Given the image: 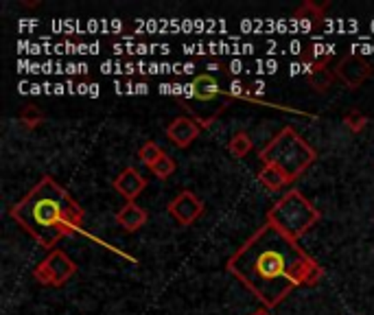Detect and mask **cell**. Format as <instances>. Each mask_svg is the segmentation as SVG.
Returning <instances> with one entry per match:
<instances>
[{"mask_svg":"<svg viewBox=\"0 0 374 315\" xmlns=\"http://www.w3.org/2000/svg\"><path fill=\"white\" fill-rule=\"evenodd\" d=\"M225 267L265 309L278 306L294 289L315 287L324 278L320 263L267 221L230 256Z\"/></svg>","mask_w":374,"mask_h":315,"instance_id":"1","label":"cell"},{"mask_svg":"<svg viewBox=\"0 0 374 315\" xmlns=\"http://www.w3.org/2000/svg\"><path fill=\"white\" fill-rule=\"evenodd\" d=\"M11 219L24 228L44 250L57 245L62 237L79 233L83 210L53 178H42L20 202L9 210Z\"/></svg>","mask_w":374,"mask_h":315,"instance_id":"2","label":"cell"},{"mask_svg":"<svg viewBox=\"0 0 374 315\" xmlns=\"http://www.w3.org/2000/svg\"><path fill=\"white\" fill-rule=\"evenodd\" d=\"M258 158H261L263 164H272L280 169L289 182H296L315 162L318 151H315L294 127H284L261 149Z\"/></svg>","mask_w":374,"mask_h":315,"instance_id":"3","label":"cell"},{"mask_svg":"<svg viewBox=\"0 0 374 315\" xmlns=\"http://www.w3.org/2000/svg\"><path fill=\"white\" fill-rule=\"evenodd\" d=\"M322 219V213L315 208L300 191L284 193L278 202L267 210V223L292 241L302 239L311 228Z\"/></svg>","mask_w":374,"mask_h":315,"instance_id":"4","label":"cell"},{"mask_svg":"<svg viewBox=\"0 0 374 315\" xmlns=\"http://www.w3.org/2000/svg\"><path fill=\"white\" fill-rule=\"evenodd\" d=\"M230 92L221 88L217 77L210 73L197 75L191 85H186L184 107L188 110L191 119H195L201 127H210L215 119L228 107Z\"/></svg>","mask_w":374,"mask_h":315,"instance_id":"5","label":"cell"},{"mask_svg":"<svg viewBox=\"0 0 374 315\" xmlns=\"http://www.w3.org/2000/svg\"><path fill=\"white\" fill-rule=\"evenodd\" d=\"M77 274V263L62 250H53L46 259L36 267L33 276L46 287H62Z\"/></svg>","mask_w":374,"mask_h":315,"instance_id":"6","label":"cell"},{"mask_svg":"<svg viewBox=\"0 0 374 315\" xmlns=\"http://www.w3.org/2000/svg\"><path fill=\"white\" fill-rule=\"evenodd\" d=\"M372 73H374L372 64L361 55L341 57V60L337 62V66H335V77L351 90H357L359 85H363L372 77Z\"/></svg>","mask_w":374,"mask_h":315,"instance_id":"7","label":"cell"},{"mask_svg":"<svg viewBox=\"0 0 374 315\" xmlns=\"http://www.w3.org/2000/svg\"><path fill=\"white\" fill-rule=\"evenodd\" d=\"M169 215L180 225H193L201 215H204V202L191 191H180L169 202Z\"/></svg>","mask_w":374,"mask_h":315,"instance_id":"8","label":"cell"},{"mask_svg":"<svg viewBox=\"0 0 374 315\" xmlns=\"http://www.w3.org/2000/svg\"><path fill=\"white\" fill-rule=\"evenodd\" d=\"M201 132V125L191 119V117H178L169 123L166 127V138L171 140V145H176L180 149H186L193 145V140L199 136Z\"/></svg>","mask_w":374,"mask_h":315,"instance_id":"9","label":"cell"},{"mask_svg":"<svg viewBox=\"0 0 374 315\" xmlns=\"http://www.w3.org/2000/svg\"><path fill=\"white\" fill-rule=\"evenodd\" d=\"M112 186H114V191H117L121 197H125L127 202H134V199L147 188V178L142 176L138 169L127 166V169L121 171L117 178H114Z\"/></svg>","mask_w":374,"mask_h":315,"instance_id":"10","label":"cell"},{"mask_svg":"<svg viewBox=\"0 0 374 315\" xmlns=\"http://www.w3.org/2000/svg\"><path fill=\"white\" fill-rule=\"evenodd\" d=\"M302 73L306 75V83L315 92H326L333 85V79H335V70H328L326 60H322V62L304 60L302 62Z\"/></svg>","mask_w":374,"mask_h":315,"instance_id":"11","label":"cell"},{"mask_svg":"<svg viewBox=\"0 0 374 315\" xmlns=\"http://www.w3.org/2000/svg\"><path fill=\"white\" fill-rule=\"evenodd\" d=\"M147 219H149L147 210L140 208V206H136L134 202H127V204L117 213V223L123 228V230H127V233L140 230V228L147 223Z\"/></svg>","mask_w":374,"mask_h":315,"instance_id":"12","label":"cell"},{"mask_svg":"<svg viewBox=\"0 0 374 315\" xmlns=\"http://www.w3.org/2000/svg\"><path fill=\"white\" fill-rule=\"evenodd\" d=\"M258 182H261L263 186H267L269 191H280L282 186L292 184L289 180H287V176L282 173V171L272 166V164H265L261 171H258Z\"/></svg>","mask_w":374,"mask_h":315,"instance_id":"13","label":"cell"},{"mask_svg":"<svg viewBox=\"0 0 374 315\" xmlns=\"http://www.w3.org/2000/svg\"><path fill=\"white\" fill-rule=\"evenodd\" d=\"M252 147H254V140L245 132H237L228 142V151H230V156H235V158H245L252 151Z\"/></svg>","mask_w":374,"mask_h":315,"instance_id":"14","label":"cell"},{"mask_svg":"<svg viewBox=\"0 0 374 315\" xmlns=\"http://www.w3.org/2000/svg\"><path fill=\"white\" fill-rule=\"evenodd\" d=\"M149 169H151L154 176H158L160 180H166V178H171V176L176 173V160L171 158L169 154H162V158L154 166H149Z\"/></svg>","mask_w":374,"mask_h":315,"instance_id":"15","label":"cell"},{"mask_svg":"<svg viewBox=\"0 0 374 315\" xmlns=\"http://www.w3.org/2000/svg\"><path fill=\"white\" fill-rule=\"evenodd\" d=\"M18 121H20V125H22L24 129H36V127L44 121V117H42V112H40L38 107L28 105V107H24V110L20 112Z\"/></svg>","mask_w":374,"mask_h":315,"instance_id":"16","label":"cell"},{"mask_svg":"<svg viewBox=\"0 0 374 315\" xmlns=\"http://www.w3.org/2000/svg\"><path fill=\"white\" fill-rule=\"evenodd\" d=\"M343 125H346L353 134H359L368 127V117L359 110H351L343 114Z\"/></svg>","mask_w":374,"mask_h":315,"instance_id":"17","label":"cell"},{"mask_svg":"<svg viewBox=\"0 0 374 315\" xmlns=\"http://www.w3.org/2000/svg\"><path fill=\"white\" fill-rule=\"evenodd\" d=\"M162 154H164V151H162V147H160V145H156V142H151V140H149V142H145V145H142V147H140V151H138L140 160L145 162L147 166H154V164H156V162L162 158Z\"/></svg>","mask_w":374,"mask_h":315,"instance_id":"18","label":"cell"},{"mask_svg":"<svg viewBox=\"0 0 374 315\" xmlns=\"http://www.w3.org/2000/svg\"><path fill=\"white\" fill-rule=\"evenodd\" d=\"M326 7H328V3L315 5V3H311V0H306V3L300 9H296V18H306V14H311V18H322Z\"/></svg>","mask_w":374,"mask_h":315,"instance_id":"19","label":"cell"},{"mask_svg":"<svg viewBox=\"0 0 374 315\" xmlns=\"http://www.w3.org/2000/svg\"><path fill=\"white\" fill-rule=\"evenodd\" d=\"M252 315H272V313H269V309H258V311H254Z\"/></svg>","mask_w":374,"mask_h":315,"instance_id":"20","label":"cell"}]
</instances>
